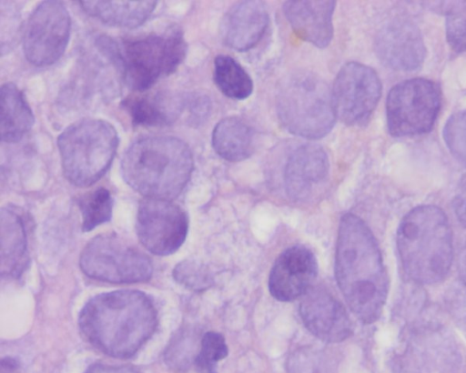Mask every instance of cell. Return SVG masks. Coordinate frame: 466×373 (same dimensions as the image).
<instances>
[{
    "label": "cell",
    "instance_id": "1",
    "mask_svg": "<svg viewBox=\"0 0 466 373\" xmlns=\"http://www.w3.org/2000/svg\"><path fill=\"white\" fill-rule=\"evenodd\" d=\"M335 277L355 316L365 324L376 321L386 302L388 276L371 230L350 213L345 214L339 225Z\"/></svg>",
    "mask_w": 466,
    "mask_h": 373
},
{
    "label": "cell",
    "instance_id": "2",
    "mask_svg": "<svg viewBox=\"0 0 466 373\" xmlns=\"http://www.w3.org/2000/svg\"><path fill=\"white\" fill-rule=\"evenodd\" d=\"M157 310L149 297L137 290L96 295L82 307L78 326L96 349L116 358H128L153 335Z\"/></svg>",
    "mask_w": 466,
    "mask_h": 373
},
{
    "label": "cell",
    "instance_id": "3",
    "mask_svg": "<svg viewBox=\"0 0 466 373\" xmlns=\"http://www.w3.org/2000/svg\"><path fill=\"white\" fill-rule=\"evenodd\" d=\"M188 146L170 136H145L132 143L121 160L126 183L146 198L173 200L193 171Z\"/></svg>",
    "mask_w": 466,
    "mask_h": 373
},
{
    "label": "cell",
    "instance_id": "4",
    "mask_svg": "<svg viewBox=\"0 0 466 373\" xmlns=\"http://www.w3.org/2000/svg\"><path fill=\"white\" fill-rule=\"evenodd\" d=\"M397 247L405 272L420 284H434L448 274L452 261V233L445 213L419 206L402 218Z\"/></svg>",
    "mask_w": 466,
    "mask_h": 373
},
{
    "label": "cell",
    "instance_id": "5",
    "mask_svg": "<svg viewBox=\"0 0 466 373\" xmlns=\"http://www.w3.org/2000/svg\"><path fill=\"white\" fill-rule=\"evenodd\" d=\"M118 142L107 121L86 118L71 124L57 137L65 177L76 186H92L108 170Z\"/></svg>",
    "mask_w": 466,
    "mask_h": 373
},
{
    "label": "cell",
    "instance_id": "6",
    "mask_svg": "<svg viewBox=\"0 0 466 373\" xmlns=\"http://www.w3.org/2000/svg\"><path fill=\"white\" fill-rule=\"evenodd\" d=\"M277 112L289 132L309 139L326 136L336 119L329 86L309 71L294 72L280 82Z\"/></svg>",
    "mask_w": 466,
    "mask_h": 373
},
{
    "label": "cell",
    "instance_id": "7",
    "mask_svg": "<svg viewBox=\"0 0 466 373\" xmlns=\"http://www.w3.org/2000/svg\"><path fill=\"white\" fill-rule=\"evenodd\" d=\"M186 53L183 32L173 26L162 35L124 42L113 61L121 66L127 85L134 91L144 92L158 79L176 72Z\"/></svg>",
    "mask_w": 466,
    "mask_h": 373
},
{
    "label": "cell",
    "instance_id": "8",
    "mask_svg": "<svg viewBox=\"0 0 466 373\" xmlns=\"http://www.w3.org/2000/svg\"><path fill=\"white\" fill-rule=\"evenodd\" d=\"M79 266L87 277L115 284L144 282L153 272L150 258L116 234L92 238L80 254Z\"/></svg>",
    "mask_w": 466,
    "mask_h": 373
},
{
    "label": "cell",
    "instance_id": "9",
    "mask_svg": "<svg viewBox=\"0 0 466 373\" xmlns=\"http://www.w3.org/2000/svg\"><path fill=\"white\" fill-rule=\"evenodd\" d=\"M441 107V90L426 78L395 85L386 101L387 126L392 136H410L431 130Z\"/></svg>",
    "mask_w": 466,
    "mask_h": 373
},
{
    "label": "cell",
    "instance_id": "10",
    "mask_svg": "<svg viewBox=\"0 0 466 373\" xmlns=\"http://www.w3.org/2000/svg\"><path fill=\"white\" fill-rule=\"evenodd\" d=\"M70 15L60 1H44L30 15L23 36L28 62L50 66L64 54L70 37Z\"/></svg>",
    "mask_w": 466,
    "mask_h": 373
},
{
    "label": "cell",
    "instance_id": "11",
    "mask_svg": "<svg viewBox=\"0 0 466 373\" xmlns=\"http://www.w3.org/2000/svg\"><path fill=\"white\" fill-rule=\"evenodd\" d=\"M331 96L336 116L348 126H360L369 120L380 98L381 83L371 67L350 62L339 71Z\"/></svg>",
    "mask_w": 466,
    "mask_h": 373
},
{
    "label": "cell",
    "instance_id": "12",
    "mask_svg": "<svg viewBox=\"0 0 466 373\" xmlns=\"http://www.w3.org/2000/svg\"><path fill=\"white\" fill-rule=\"evenodd\" d=\"M136 228L140 243L149 252L167 256L184 243L188 218L182 208L169 200L145 198L137 209Z\"/></svg>",
    "mask_w": 466,
    "mask_h": 373
},
{
    "label": "cell",
    "instance_id": "13",
    "mask_svg": "<svg viewBox=\"0 0 466 373\" xmlns=\"http://www.w3.org/2000/svg\"><path fill=\"white\" fill-rule=\"evenodd\" d=\"M299 314L307 329L322 341L341 342L352 333L345 307L321 287H310L302 297Z\"/></svg>",
    "mask_w": 466,
    "mask_h": 373
},
{
    "label": "cell",
    "instance_id": "14",
    "mask_svg": "<svg viewBox=\"0 0 466 373\" xmlns=\"http://www.w3.org/2000/svg\"><path fill=\"white\" fill-rule=\"evenodd\" d=\"M317 273L314 254L304 246H292L275 260L268 277V290L279 301H292L307 293Z\"/></svg>",
    "mask_w": 466,
    "mask_h": 373
},
{
    "label": "cell",
    "instance_id": "15",
    "mask_svg": "<svg viewBox=\"0 0 466 373\" xmlns=\"http://www.w3.org/2000/svg\"><path fill=\"white\" fill-rule=\"evenodd\" d=\"M376 47L381 61L397 70L417 69L426 55L420 31L407 20H394L384 26L377 37Z\"/></svg>",
    "mask_w": 466,
    "mask_h": 373
},
{
    "label": "cell",
    "instance_id": "16",
    "mask_svg": "<svg viewBox=\"0 0 466 373\" xmlns=\"http://www.w3.org/2000/svg\"><path fill=\"white\" fill-rule=\"evenodd\" d=\"M268 24V14L263 3L241 1L224 15L221 36L224 43L238 51H248L262 38Z\"/></svg>",
    "mask_w": 466,
    "mask_h": 373
},
{
    "label": "cell",
    "instance_id": "17",
    "mask_svg": "<svg viewBox=\"0 0 466 373\" xmlns=\"http://www.w3.org/2000/svg\"><path fill=\"white\" fill-rule=\"evenodd\" d=\"M335 1H287L283 11L294 33L315 46L326 47L333 36Z\"/></svg>",
    "mask_w": 466,
    "mask_h": 373
},
{
    "label": "cell",
    "instance_id": "18",
    "mask_svg": "<svg viewBox=\"0 0 466 373\" xmlns=\"http://www.w3.org/2000/svg\"><path fill=\"white\" fill-rule=\"evenodd\" d=\"M329 162L325 150L317 144H305L289 157L285 167V186L295 199L307 197L328 176Z\"/></svg>",
    "mask_w": 466,
    "mask_h": 373
},
{
    "label": "cell",
    "instance_id": "19",
    "mask_svg": "<svg viewBox=\"0 0 466 373\" xmlns=\"http://www.w3.org/2000/svg\"><path fill=\"white\" fill-rule=\"evenodd\" d=\"M2 277H19L27 264L26 236L21 217L12 208L0 213Z\"/></svg>",
    "mask_w": 466,
    "mask_h": 373
},
{
    "label": "cell",
    "instance_id": "20",
    "mask_svg": "<svg viewBox=\"0 0 466 373\" xmlns=\"http://www.w3.org/2000/svg\"><path fill=\"white\" fill-rule=\"evenodd\" d=\"M35 123L34 114L24 93L13 83L0 89V135L6 143L20 141Z\"/></svg>",
    "mask_w": 466,
    "mask_h": 373
},
{
    "label": "cell",
    "instance_id": "21",
    "mask_svg": "<svg viewBox=\"0 0 466 373\" xmlns=\"http://www.w3.org/2000/svg\"><path fill=\"white\" fill-rule=\"evenodd\" d=\"M157 4V1H79L87 15L106 25L127 28L141 25Z\"/></svg>",
    "mask_w": 466,
    "mask_h": 373
},
{
    "label": "cell",
    "instance_id": "22",
    "mask_svg": "<svg viewBox=\"0 0 466 373\" xmlns=\"http://www.w3.org/2000/svg\"><path fill=\"white\" fill-rule=\"evenodd\" d=\"M134 126H157L171 124L180 114L183 101L167 96L127 97L123 102Z\"/></svg>",
    "mask_w": 466,
    "mask_h": 373
},
{
    "label": "cell",
    "instance_id": "23",
    "mask_svg": "<svg viewBox=\"0 0 466 373\" xmlns=\"http://www.w3.org/2000/svg\"><path fill=\"white\" fill-rule=\"evenodd\" d=\"M212 146L222 158L231 162L241 161L253 152L254 135L241 119L226 117L213 130Z\"/></svg>",
    "mask_w": 466,
    "mask_h": 373
},
{
    "label": "cell",
    "instance_id": "24",
    "mask_svg": "<svg viewBox=\"0 0 466 373\" xmlns=\"http://www.w3.org/2000/svg\"><path fill=\"white\" fill-rule=\"evenodd\" d=\"M214 81L225 96L233 99H246L253 91L249 75L228 55H219L215 58Z\"/></svg>",
    "mask_w": 466,
    "mask_h": 373
},
{
    "label": "cell",
    "instance_id": "25",
    "mask_svg": "<svg viewBox=\"0 0 466 373\" xmlns=\"http://www.w3.org/2000/svg\"><path fill=\"white\" fill-rule=\"evenodd\" d=\"M79 207L82 216V230L88 232L110 220L113 198L107 189L98 187L80 198Z\"/></svg>",
    "mask_w": 466,
    "mask_h": 373
},
{
    "label": "cell",
    "instance_id": "26",
    "mask_svg": "<svg viewBox=\"0 0 466 373\" xmlns=\"http://www.w3.org/2000/svg\"><path fill=\"white\" fill-rule=\"evenodd\" d=\"M228 348L224 337L218 332H207L200 342V350L194 362L197 373H218L217 363L225 358Z\"/></svg>",
    "mask_w": 466,
    "mask_h": 373
},
{
    "label": "cell",
    "instance_id": "27",
    "mask_svg": "<svg viewBox=\"0 0 466 373\" xmlns=\"http://www.w3.org/2000/svg\"><path fill=\"white\" fill-rule=\"evenodd\" d=\"M443 139L452 156L466 166V109L448 118L443 127Z\"/></svg>",
    "mask_w": 466,
    "mask_h": 373
},
{
    "label": "cell",
    "instance_id": "28",
    "mask_svg": "<svg viewBox=\"0 0 466 373\" xmlns=\"http://www.w3.org/2000/svg\"><path fill=\"white\" fill-rule=\"evenodd\" d=\"M446 38L453 51L466 52V2L455 4L446 16Z\"/></svg>",
    "mask_w": 466,
    "mask_h": 373
},
{
    "label": "cell",
    "instance_id": "29",
    "mask_svg": "<svg viewBox=\"0 0 466 373\" xmlns=\"http://www.w3.org/2000/svg\"><path fill=\"white\" fill-rule=\"evenodd\" d=\"M173 276L177 282L193 290H203L211 283L208 271L194 262L179 263L174 268Z\"/></svg>",
    "mask_w": 466,
    "mask_h": 373
},
{
    "label": "cell",
    "instance_id": "30",
    "mask_svg": "<svg viewBox=\"0 0 466 373\" xmlns=\"http://www.w3.org/2000/svg\"><path fill=\"white\" fill-rule=\"evenodd\" d=\"M453 208L457 218L466 228V174L458 184L453 198Z\"/></svg>",
    "mask_w": 466,
    "mask_h": 373
},
{
    "label": "cell",
    "instance_id": "31",
    "mask_svg": "<svg viewBox=\"0 0 466 373\" xmlns=\"http://www.w3.org/2000/svg\"><path fill=\"white\" fill-rule=\"evenodd\" d=\"M86 373H137V371L127 366H109L97 363L90 366Z\"/></svg>",
    "mask_w": 466,
    "mask_h": 373
},
{
    "label": "cell",
    "instance_id": "32",
    "mask_svg": "<svg viewBox=\"0 0 466 373\" xmlns=\"http://www.w3.org/2000/svg\"><path fill=\"white\" fill-rule=\"evenodd\" d=\"M1 373H18V363L12 358L1 360Z\"/></svg>",
    "mask_w": 466,
    "mask_h": 373
},
{
    "label": "cell",
    "instance_id": "33",
    "mask_svg": "<svg viewBox=\"0 0 466 373\" xmlns=\"http://www.w3.org/2000/svg\"><path fill=\"white\" fill-rule=\"evenodd\" d=\"M458 267L460 277L466 285V247L462 249L460 255Z\"/></svg>",
    "mask_w": 466,
    "mask_h": 373
}]
</instances>
